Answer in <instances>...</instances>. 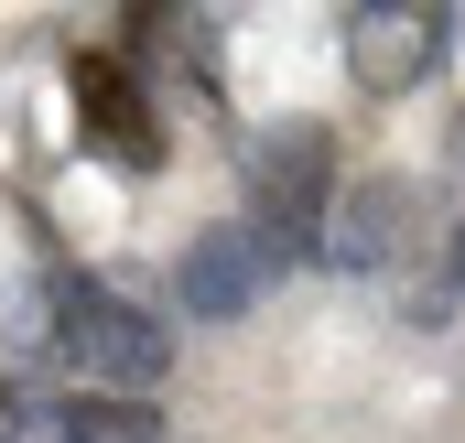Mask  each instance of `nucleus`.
I'll list each match as a JSON object with an SVG mask.
<instances>
[{
  "instance_id": "nucleus-1",
  "label": "nucleus",
  "mask_w": 465,
  "mask_h": 443,
  "mask_svg": "<svg viewBox=\"0 0 465 443\" xmlns=\"http://www.w3.org/2000/svg\"><path fill=\"white\" fill-rule=\"evenodd\" d=\"M249 227L292 260H325V227H336V130L325 119H271L249 141Z\"/></svg>"
},
{
  "instance_id": "nucleus-2",
  "label": "nucleus",
  "mask_w": 465,
  "mask_h": 443,
  "mask_svg": "<svg viewBox=\"0 0 465 443\" xmlns=\"http://www.w3.org/2000/svg\"><path fill=\"white\" fill-rule=\"evenodd\" d=\"M54 368H76V389H98V400H141L173 368V346H163V325L141 303H119L109 281L54 271Z\"/></svg>"
},
{
  "instance_id": "nucleus-3",
  "label": "nucleus",
  "mask_w": 465,
  "mask_h": 443,
  "mask_svg": "<svg viewBox=\"0 0 465 443\" xmlns=\"http://www.w3.org/2000/svg\"><path fill=\"white\" fill-rule=\"evenodd\" d=\"M271 281H282V249H271L249 217L195 227V238H184V260H173V292H184V314H195V325H238Z\"/></svg>"
},
{
  "instance_id": "nucleus-4",
  "label": "nucleus",
  "mask_w": 465,
  "mask_h": 443,
  "mask_svg": "<svg viewBox=\"0 0 465 443\" xmlns=\"http://www.w3.org/2000/svg\"><path fill=\"white\" fill-rule=\"evenodd\" d=\"M336 44H347V65H357L368 98H401V87L433 76V54L455 44V22H444V11H390V0H368V11L336 22Z\"/></svg>"
},
{
  "instance_id": "nucleus-5",
  "label": "nucleus",
  "mask_w": 465,
  "mask_h": 443,
  "mask_svg": "<svg viewBox=\"0 0 465 443\" xmlns=\"http://www.w3.org/2000/svg\"><path fill=\"white\" fill-rule=\"evenodd\" d=\"M76 130H87L109 162H130V173L163 162V109L141 98V76H130L119 54H76Z\"/></svg>"
},
{
  "instance_id": "nucleus-6",
  "label": "nucleus",
  "mask_w": 465,
  "mask_h": 443,
  "mask_svg": "<svg viewBox=\"0 0 465 443\" xmlns=\"http://www.w3.org/2000/svg\"><path fill=\"white\" fill-rule=\"evenodd\" d=\"M401 227H411V184H401V173H357L347 195H336L325 260H336V271H390V260H401Z\"/></svg>"
},
{
  "instance_id": "nucleus-7",
  "label": "nucleus",
  "mask_w": 465,
  "mask_h": 443,
  "mask_svg": "<svg viewBox=\"0 0 465 443\" xmlns=\"http://www.w3.org/2000/svg\"><path fill=\"white\" fill-rule=\"evenodd\" d=\"M76 411V443H163V411L152 400H98V389H65Z\"/></svg>"
},
{
  "instance_id": "nucleus-8",
  "label": "nucleus",
  "mask_w": 465,
  "mask_h": 443,
  "mask_svg": "<svg viewBox=\"0 0 465 443\" xmlns=\"http://www.w3.org/2000/svg\"><path fill=\"white\" fill-rule=\"evenodd\" d=\"M0 443H76V411L54 389H0Z\"/></svg>"
},
{
  "instance_id": "nucleus-9",
  "label": "nucleus",
  "mask_w": 465,
  "mask_h": 443,
  "mask_svg": "<svg viewBox=\"0 0 465 443\" xmlns=\"http://www.w3.org/2000/svg\"><path fill=\"white\" fill-rule=\"evenodd\" d=\"M444 281H455V292H465V217L444 227Z\"/></svg>"
},
{
  "instance_id": "nucleus-10",
  "label": "nucleus",
  "mask_w": 465,
  "mask_h": 443,
  "mask_svg": "<svg viewBox=\"0 0 465 443\" xmlns=\"http://www.w3.org/2000/svg\"><path fill=\"white\" fill-rule=\"evenodd\" d=\"M444 162H455V173H465V119H455V141H444Z\"/></svg>"
}]
</instances>
